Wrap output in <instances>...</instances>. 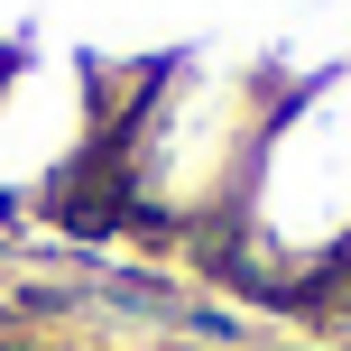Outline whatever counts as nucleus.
I'll use <instances>...</instances> for the list:
<instances>
[{"label":"nucleus","mask_w":351,"mask_h":351,"mask_svg":"<svg viewBox=\"0 0 351 351\" xmlns=\"http://www.w3.org/2000/svg\"><path fill=\"white\" fill-rule=\"evenodd\" d=\"M213 250L259 296H324L351 278V56L287 84L241 213Z\"/></svg>","instance_id":"2"},{"label":"nucleus","mask_w":351,"mask_h":351,"mask_svg":"<svg viewBox=\"0 0 351 351\" xmlns=\"http://www.w3.org/2000/svg\"><path fill=\"white\" fill-rule=\"evenodd\" d=\"M130 74L84 47H0V213L102 185Z\"/></svg>","instance_id":"3"},{"label":"nucleus","mask_w":351,"mask_h":351,"mask_svg":"<svg viewBox=\"0 0 351 351\" xmlns=\"http://www.w3.org/2000/svg\"><path fill=\"white\" fill-rule=\"evenodd\" d=\"M287 84H296L287 56L250 47V37H194V47L139 65L102 158L111 204L167 241H222Z\"/></svg>","instance_id":"1"}]
</instances>
